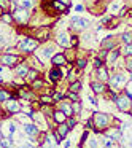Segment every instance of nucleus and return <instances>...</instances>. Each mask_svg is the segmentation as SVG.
I'll list each match as a JSON object with an SVG mask.
<instances>
[{
  "label": "nucleus",
  "instance_id": "obj_1",
  "mask_svg": "<svg viewBox=\"0 0 132 148\" xmlns=\"http://www.w3.org/2000/svg\"><path fill=\"white\" fill-rule=\"evenodd\" d=\"M38 45L40 43L37 42L35 38H32V37H24V38H21V42L18 43V49L26 53V54H32V53L38 48Z\"/></svg>",
  "mask_w": 132,
  "mask_h": 148
},
{
  "label": "nucleus",
  "instance_id": "obj_2",
  "mask_svg": "<svg viewBox=\"0 0 132 148\" xmlns=\"http://www.w3.org/2000/svg\"><path fill=\"white\" fill-rule=\"evenodd\" d=\"M19 62H23V58L13 53H7V54L0 56V64H3L5 67H16Z\"/></svg>",
  "mask_w": 132,
  "mask_h": 148
},
{
  "label": "nucleus",
  "instance_id": "obj_3",
  "mask_svg": "<svg viewBox=\"0 0 132 148\" xmlns=\"http://www.w3.org/2000/svg\"><path fill=\"white\" fill-rule=\"evenodd\" d=\"M11 14H13V19L16 21V23L23 24V26L29 24V21H30V13H29V10H23V8H18V10H14Z\"/></svg>",
  "mask_w": 132,
  "mask_h": 148
},
{
  "label": "nucleus",
  "instance_id": "obj_4",
  "mask_svg": "<svg viewBox=\"0 0 132 148\" xmlns=\"http://www.w3.org/2000/svg\"><path fill=\"white\" fill-rule=\"evenodd\" d=\"M49 35H51V27L49 26H42V27H38V29L35 30L34 38H35L38 43H45V42L49 40Z\"/></svg>",
  "mask_w": 132,
  "mask_h": 148
},
{
  "label": "nucleus",
  "instance_id": "obj_5",
  "mask_svg": "<svg viewBox=\"0 0 132 148\" xmlns=\"http://www.w3.org/2000/svg\"><path fill=\"white\" fill-rule=\"evenodd\" d=\"M92 119L96 123V127H107L110 123V116L107 113H94Z\"/></svg>",
  "mask_w": 132,
  "mask_h": 148
},
{
  "label": "nucleus",
  "instance_id": "obj_6",
  "mask_svg": "<svg viewBox=\"0 0 132 148\" xmlns=\"http://www.w3.org/2000/svg\"><path fill=\"white\" fill-rule=\"evenodd\" d=\"M56 45L62 46V48H70L72 46V40L70 37H68L67 32H61L56 35Z\"/></svg>",
  "mask_w": 132,
  "mask_h": 148
},
{
  "label": "nucleus",
  "instance_id": "obj_7",
  "mask_svg": "<svg viewBox=\"0 0 132 148\" xmlns=\"http://www.w3.org/2000/svg\"><path fill=\"white\" fill-rule=\"evenodd\" d=\"M129 97L126 96H121V97H116V107H118L119 110H121V112H129V110H131V102H129Z\"/></svg>",
  "mask_w": 132,
  "mask_h": 148
},
{
  "label": "nucleus",
  "instance_id": "obj_8",
  "mask_svg": "<svg viewBox=\"0 0 132 148\" xmlns=\"http://www.w3.org/2000/svg\"><path fill=\"white\" fill-rule=\"evenodd\" d=\"M51 64H54V67H62V65L67 64V59H65L64 53H56L51 58Z\"/></svg>",
  "mask_w": 132,
  "mask_h": 148
},
{
  "label": "nucleus",
  "instance_id": "obj_9",
  "mask_svg": "<svg viewBox=\"0 0 132 148\" xmlns=\"http://www.w3.org/2000/svg\"><path fill=\"white\" fill-rule=\"evenodd\" d=\"M124 81H126V78L122 77L121 73H116V75H113V77L110 78V86L115 88V89H116V88L121 86V84L124 83ZM115 89H111V91H115Z\"/></svg>",
  "mask_w": 132,
  "mask_h": 148
},
{
  "label": "nucleus",
  "instance_id": "obj_10",
  "mask_svg": "<svg viewBox=\"0 0 132 148\" xmlns=\"http://www.w3.org/2000/svg\"><path fill=\"white\" fill-rule=\"evenodd\" d=\"M14 70H16V75L19 78H26L27 72H29V65H27V62H19Z\"/></svg>",
  "mask_w": 132,
  "mask_h": 148
},
{
  "label": "nucleus",
  "instance_id": "obj_11",
  "mask_svg": "<svg viewBox=\"0 0 132 148\" xmlns=\"http://www.w3.org/2000/svg\"><path fill=\"white\" fill-rule=\"evenodd\" d=\"M119 54H121V49H110L108 51V56H107V59H105V62L107 64H115L116 62V59L119 58Z\"/></svg>",
  "mask_w": 132,
  "mask_h": 148
},
{
  "label": "nucleus",
  "instance_id": "obj_12",
  "mask_svg": "<svg viewBox=\"0 0 132 148\" xmlns=\"http://www.w3.org/2000/svg\"><path fill=\"white\" fill-rule=\"evenodd\" d=\"M53 56H54V46H53V45L45 46V48L40 51V58H42V59H51Z\"/></svg>",
  "mask_w": 132,
  "mask_h": 148
},
{
  "label": "nucleus",
  "instance_id": "obj_13",
  "mask_svg": "<svg viewBox=\"0 0 132 148\" xmlns=\"http://www.w3.org/2000/svg\"><path fill=\"white\" fill-rule=\"evenodd\" d=\"M48 75H49V80L51 81H59L62 77H64V73H62V70L59 67H53Z\"/></svg>",
  "mask_w": 132,
  "mask_h": 148
},
{
  "label": "nucleus",
  "instance_id": "obj_14",
  "mask_svg": "<svg viewBox=\"0 0 132 148\" xmlns=\"http://www.w3.org/2000/svg\"><path fill=\"white\" fill-rule=\"evenodd\" d=\"M7 108H8V112H10V113H19L21 112L19 102H16V100H10V99L7 100Z\"/></svg>",
  "mask_w": 132,
  "mask_h": 148
},
{
  "label": "nucleus",
  "instance_id": "obj_15",
  "mask_svg": "<svg viewBox=\"0 0 132 148\" xmlns=\"http://www.w3.org/2000/svg\"><path fill=\"white\" fill-rule=\"evenodd\" d=\"M97 78H99L102 83L110 78V77H108V69H107V65H102V67L97 69Z\"/></svg>",
  "mask_w": 132,
  "mask_h": 148
},
{
  "label": "nucleus",
  "instance_id": "obj_16",
  "mask_svg": "<svg viewBox=\"0 0 132 148\" xmlns=\"http://www.w3.org/2000/svg\"><path fill=\"white\" fill-rule=\"evenodd\" d=\"M115 46H116V40L113 38V37H107L105 40L102 42V49H115Z\"/></svg>",
  "mask_w": 132,
  "mask_h": 148
},
{
  "label": "nucleus",
  "instance_id": "obj_17",
  "mask_svg": "<svg viewBox=\"0 0 132 148\" xmlns=\"http://www.w3.org/2000/svg\"><path fill=\"white\" fill-rule=\"evenodd\" d=\"M91 89L94 91V94H102L105 91V86L102 81H91Z\"/></svg>",
  "mask_w": 132,
  "mask_h": 148
},
{
  "label": "nucleus",
  "instance_id": "obj_18",
  "mask_svg": "<svg viewBox=\"0 0 132 148\" xmlns=\"http://www.w3.org/2000/svg\"><path fill=\"white\" fill-rule=\"evenodd\" d=\"M0 21H2V23H5L7 26H11L14 19H13V14H11V13H8V11H5V13H2V14H0Z\"/></svg>",
  "mask_w": 132,
  "mask_h": 148
},
{
  "label": "nucleus",
  "instance_id": "obj_19",
  "mask_svg": "<svg viewBox=\"0 0 132 148\" xmlns=\"http://www.w3.org/2000/svg\"><path fill=\"white\" fill-rule=\"evenodd\" d=\"M61 112H64V115L67 116V118L73 115V108H72V105L67 102H61Z\"/></svg>",
  "mask_w": 132,
  "mask_h": 148
},
{
  "label": "nucleus",
  "instance_id": "obj_20",
  "mask_svg": "<svg viewBox=\"0 0 132 148\" xmlns=\"http://www.w3.org/2000/svg\"><path fill=\"white\" fill-rule=\"evenodd\" d=\"M53 118H54V121L57 123V124H61V123H65V119H67V116L64 115V112H61V110H57V112L53 113Z\"/></svg>",
  "mask_w": 132,
  "mask_h": 148
},
{
  "label": "nucleus",
  "instance_id": "obj_21",
  "mask_svg": "<svg viewBox=\"0 0 132 148\" xmlns=\"http://www.w3.org/2000/svg\"><path fill=\"white\" fill-rule=\"evenodd\" d=\"M24 131H26V134H29V135H37L40 132V129L37 127L35 124H26L24 126Z\"/></svg>",
  "mask_w": 132,
  "mask_h": 148
},
{
  "label": "nucleus",
  "instance_id": "obj_22",
  "mask_svg": "<svg viewBox=\"0 0 132 148\" xmlns=\"http://www.w3.org/2000/svg\"><path fill=\"white\" fill-rule=\"evenodd\" d=\"M68 131H70V127H68V126L65 124V123H61V124H59V127H57V132L61 134V137H62V138H64L65 135L68 134Z\"/></svg>",
  "mask_w": 132,
  "mask_h": 148
},
{
  "label": "nucleus",
  "instance_id": "obj_23",
  "mask_svg": "<svg viewBox=\"0 0 132 148\" xmlns=\"http://www.w3.org/2000/svg\"><path fill=\"white\" fill-rule=\"evenodd\" d=\"M26 78H27L29 81L37 80V78H38V70H37V69H29V72H27V75H26Z\"/></svg>",
  "mask_w": 132,
  "mask_h": 148
},
{
  "label": "nucleus",
  "instance_id": "obj_24",
  "mask_svg": "<svg viewBox=\"0 0 132 148\" xmlns=\"http://www.w3.org/2000/svg\"><path fill=\"white\" fill-rule=\"evenodd\" d=\"M121 40L124 45H132V32H124L121 35Z\"/></svg>",
  "mask_w": 132,
  "mask_h": 148
},
{
  "label": "nucleus",
  "instance_id": "obj_25",
  "mask_svg": "<svg viewBox=\"0 0 132 148\" xmlns=\"http://www.w3.org/2000/svg\"><path fill=\"white\" fill-rule=\"evenodd\" d=\"M32 7V0H19V8L23 10H29Z\"/></svg>",
  "mask_w": 132,
  "mask_h": 148
},
{
  "label": "nucleus",
  "instance_id": "obj_26",
  "mask_svg": "<svg viewBox=\"0 0 132 148\" xmlns=\"http://www.w3.org/2000/svg\"><path fill=\"white\" fill-rule=\"evenodd\" d=\"M10 7H11V0H0V10L2 11H7Z\"/></svg>",
  "mask_w": 132,
  "mask_h": 148
},
{
  "label": "nucleus",
  "instance_id": "obj_27",
  "mask_svg": "<svg viewBox=\"0 0 132 148\" xmlns=\"http://www.w3.org/2000/svg\"><path fill=\"white\" fill-rule=\"evenodd\" d=\"M70 91H73V92H80V89H81V83L80 81H72V84H70V88H68Z\"/></svg>",
  "mask_w": 132,
  "mask_h": 148
},
{
  "label": "nucleus",
  "instance_id": "obj_28",
  "mask_svg": "<svg viewBox=\"0 0 132 148\" xmlns=\"http://www.w3.org/2000/svg\"><path fill=\"white\" fill-rule=\"evenodd\" d=\"M8 99H11L10 92H7L5 89H0V102H7Z\"/></svg>",
  "mask_w": 132,
  "mask_h": 148
},
{
  "label": "nucleus",
  "instance_id": "obj_29",
  "mask_svg": "<svg viewBox=\"0 0 132 148\" xmlns=\"http://www.w3.org/2000/svg\"><path fill=\"white\" fill-rule=\"evenodd\" d=\"M2 148H13V140L11 137H7L2 140Z\"/></svg>",
  "mask_w": 132,
  "mask_h": 148
},
{
  "label": "nucleus",
  "instance_id": "obj_30",
  "mask_svg": "<svg viewBox=\"0 0 132 148\" xmlns=\"http://www.w3.org/2000/svg\"><path fill=\"white\" fill-rule=\"evenodd\" d=\"M40 100H42L45 105H53V103H54V100H53L51 96H42V97H40Z\"/></svg>",
  "mask_w": 132,
  "mask_h": 148
},
{
  "label": "nucleus",
  "instance_id": "obj_31",
  "mask_svg": "<svg viewBox=\"0 0 132 148\" xmlns=\"http://www.w3.org/2000/svg\"><path fill=\"white\" fill-rule=\"evenodd\" d=\"M77 69H80V70H83L84 67H86V64H88V61L86 59H83V58H80V59H77Z\"/></svg>",
  "mask_w": 132,
  "mask_h": 148
},
{
  "label": "nucleus",
  "instance_id": "obj_32",
  "mask_svg": "<svg viewBox=\"0 0 132 148\" xmlns=\"http://www.w3.org/2000/svg\"><path fill=\"white\" fill-rule=\"evenodd\" d=\"M80 69H73V70H70V73H68V78H70V81H77L78 75H80Z\"/></svg>",
  "mask_w": 132,
  "mask_h": 148
},
{
  "label": "nucleus",
  "instance_id": "obj_33",
  "mask_svg": "<svg viewBox=\"0 0 132 148\" xmlns=\"http://www.w3.org/2000/svg\"><path fill=\"white\" fill-rule=\"evenodd\" d=\"M70 26L73 27V29H81L80 27V18H77V16H73L70 19Z\"/></svg>",
  "mask_w": 132,
  "mask_h": 148
},
{
  "label": "nucleus",
  "instance_id": "obj_34",
  "mask_svg": "<svg viewBox=\"0 0 132 148\" xmlns=\"http://www.w3.org/2000/svg\"><path fill=\"white\" fill-rule=\"evenodd\" d=\"M121 53L124 56H132V45H124L121 49Z\"/></svg>",
  "mask_w": 132,
  "mask_h": 148
},
{
  "label": "nucleus",
  "instance_id": "obj_35",
  "mask_svg": "<svg viewBox=\"0 0 132 148\" xmlns=\"http://www.w3.org/2000/svg\"><path fill=\"white\" fill-rule=\"evenodd\" d=\"M43 86V80H40V78H37V80L32 81V88L34 89H38V88Z\"/></svg>",
  "mask_w": 132,
  "mask_h": 148
},
{
  "label": "nucleus",
  "instance_id": "obj_36",
  "mask_svg": "<svg viewBox=\"0 0 132 148\" xmlns=\"http://www.w3.org/2000/svg\"><path fill=\"white\" fill-rule=\"evenodd\" d=\"M107 56H108V49H100V51H99V54H97V58H99V59H102V61H105V59H107Z\"/></svg>",
  "mask_w": 132,
  "mask_h": 148
},
{
  "label": "nucleus",
  "instance_id": "obj_37",
  "mask_svg": "<svg viewBox=\"0 0 132 148\" xmlns=\"http://www.w3.org/2000/svg\"><path fill=\"white\" fill-rule=\"evenodd\" d=\"M65 124H67L68 126V127H75V124H77V121H75V119L73 118H72V116H68V118L67 119H65Z\"/></svg>",
  "mask_w": 132,
  "mask_h": 148
},
{
  "label": "nucleus",
  "instance_id": "obj_38",
  "mask_svg": "<svg viewBox=\"0 0 132 148\" xmlns=\"http://www.w3.org/2000/svg\"><path fill=\"white\" fill-rule=\"evenodd\" d=\"M126 69L129 72L132 70V56H126Z\"/></svg>",
  "mask_w": 132,
  "mask_h": 148
},
{
  "label": "nucleus",
  "instance_id": "obj_39",
  "mask_svg": "<svg viewBox=\"0 0 132 148\" xmlns=\"http://www.w3.org/2000/svg\"><path fill=\"white\" fill-rule=\"evenodd\" d=\"M80 27L81 29H88L89 27V21L84 19V18H80Z\"/></svg>",
  "mask_w": 132,
  "mask_h": 148
},
{
  "label": "nucleus",
  "instance_id": "obj_40",
  "mask_svg": "<svg viewBox=\"0 0 132 148\" xmlns=\"http://www.w3.org/2000/svg\"><path fill=\"white\" fill-rule=\"evenodd\" d=\"M72 108H73V113L77 112V113H80L81 112V103H80V100H77V102H73V105H72Z\"/></svg>",
  "mask_w": 132,
  "mask_h": 148
},
{
  "label": "nucleus",
  "instance_id": "obj_41",
  "mask_svg": "<svg viewBox=\"0 0 132 148\" xmlns=\"http://www.w3.org/2000/svg\"><path fill=\"white\" fill-rule=\"evenodd\" d=\"M121 7V5L118 3V2H113L111 5H110V13H116V11H118V8Z\"/></svg>",
  "mask_w": 132,
  "mask_h": 148
},
{
  "label": "nucleus",
  "instance_id": "obj_42",
  "mask_svg": "<svg viewBox=\"0 0 132 148\" xmlns=\"http://www.w3.org/2000/svg\"><path fill=\"white\" fill-rule=\"evenodd\" d=\"M68 99H70L72 102H77V100H78V92H73V91H70V92H68Z\"/></svg>",
  "mask_w": 132,
  "mask_h": 148
},
{
  "label": "nucleus",
  "instance_id": "obj_43",
  "mask_svg": "<svg viewBox=\"0 0 132 148\" xmlns=\"http://www.w3.org/2000/svg\"><path fill=\"white\" fill-rule=\"evenodd\" d=\"M53 137H54L56 143H61V142H62V137H61V134H59L57 131H54V132H53Z\"/></svg>",
  "mask_w": 132,
  "mask_h": 148
},
{
  "label": "nucleus",
  "instance_id": "obj_44",
  "mask_svg": "<svg viewBox=\"0 0 132 148\" xmlns=\"http://www.w3.org/2000/svg\"><path fill=\"white\" fill-rule=\"evenodd\" d=\"M102 62H103V61H102V59H99V58H96V59H94V67H96V69H99V67H102V65H103V64H102Z\"/></svg>",
  "mask_w": 132,
  "mask_h": 148
},
{
  "label": "nucleus",
  "instance_id": "obj_45",
  "mask_svg": "<svg viewBox=\"0 0 132 148\" xmlns=\"http://www.w3.org/2000/svg\"><path fill=\"white\" fill-rule=\"evenodd\" d=\"M53 100H62L64 99V96H62V94H59V92H56V94H53Z\"/></svg>",
  "mask_w": 132,
  "mask_h": 148
},
{
  "label": "nucleus",
  "instance_id": "obj_46",
  "mask_svg": "<svg viewBox=\"0 0 132 148\" xmlns=\"http://www.w3.org/2000/svg\"><path fill=\"white\" fill-rule=\"evenodd\" d=\"M86 127H88V129H92V127H94V119H92V118H91L89 121L86 123Z\"/></svg>",
  "mask_w": 132,
  "mask_h": 148
},
{
  "label": "nucleus",
  "instance_id": "obj_47",
  "mask_svg": "<svg viewBox=\"0 0 132 148\" xmlns=\"http://www.w3.org/2000/svg\"><path fill=\"white\" fill-rule=\"evenodd\" d=\"M89 148H97V140H94V138H92V140L89 142Z\"/></svg>",
  "mask_w": 132,
  "mask_h": 148
},
{
  "label": "nucleus",
  "instance_id": "obj_48",
  "mask_svg": "<svg viewBox=\"0 0 132 148\" xmlns=\"http://www.w3.org/2000/svg\"><path fill=\"white\" fill-rule=\"evenodd\" d=\"M110 21H111V18H110V16H105V18H102V24H108Z\"/></svg>",
  "mask_w": 132,
  "mask_h": 148
},
{
  "label": "nucleus",
  "instance_id": "obj_49",
  "mask_svg": "<svg viewBox=\"0 0 132 148\" xmlns=\"http://www.w3.org/2000/svg\"><path fill=\"white\" fill-rule=\"evenodd\" d=\"M5 42H7V37H5L3 34H0V45H3Z\"/></svg>",
  "mask_w": 132,
  "mask_h": 148
},
{
  "label": "nucleus",
  "instance_id": "obj_50",
  "mask_svg": "<svg viewBox=\"0 0 132 148\" xmlns=\"http://www.w3.org/2000/svg\"><path fill=\"white\" fill-rule=\"evenodd\" d=\"M59 2H62L65 7H70V3H72V0H59Z\"/></svg>",
  "mask_w": 132,
  "mask_h": 148
},
{
  "label": "nucleus",
  "instance_id": "obj_51",
  "mask_svg": "<svg viewBox=\"0 0 132 148\" xmlns=\"http://www.w3.org/2000/svg\"><path fill=\"white\" fill-rule=\"evenodd\" d=\"M19 148H34V145L32 143H24V145H21Z\"/></svg>",
  "mask_w": 132,
  "mask_h": 148
},
{
  "label": "nucleus",
  "instance_id": "obj_52",
  "mask_svg": "<svg viewBox=\"0 0 132 148\" xmlns=\"http://www.w3.org/2000/svg\"><path fill=\"white\" fill-rule=\"evenodd\" d=\"M89 102H91V103H94V105H96V103H97V102H96V99H94V97H89Z\"/></svg>",
  "mask_w": 132,
  "mask_h": 148
},
{
  "label": "nucleus",
  "instance_id": "obj_53",
  "mask_svg": "<svg viewBox=\"0 0 132 148\" xmlns=\"http://www.w3.org/2000/svg\"><path fill=\"white\" fill-rule=\"evenodd\" d=\"M77 11H83V7H81V5H77Z\"/></svg>",
  "mask_w": 132,
  "mask_h": 148
},
{
  "label": "nucleus",
  "instance_id": "obj_54",
  "mask_svg": "<svg viewBox=\"0 0 132 148\" xmlns=\"http://www.w3.org/2000/svg\"><path fill=\"white\" fill-rule=\"evenodd\" d=\"M0 53H2V45H0Z\"/></svg>",
  "mask_w": 132,
  "mask_h": 148
},
{
  "label": "nucleus",
  "instance_id": "obj_55",
  "mask_svg": "<svg viewBox=\"0 0 132 148\" xmlns=\"http://www.w3.org/2000/svg\"><path fill=\"white\" fill-rule=\"evenodd\" d=\"M48 148H54V147H51V145H49V147H48Z\"/></svg>",
  "mask_w": 132,
  "mask_h": 148
},
{
  "label": "nucleus",
  "instance_id": "obj_56",
  "mask_svg": "<svg viewBox=\"0 0 132 148\" xmlns=\"http://www.w3.org/2000/svg\"><path fill=\"white\" fill-rule=\"evenodd\" d=\"M131 78H132V70H131Z\"/></svg>",
  "mask_w": 132,
  "mask_h": 148
},
{
  "label": "nucleus",
  "instance_id": "obj_57",
  "mask_svg": "<svg viewBox=\"0 0 132 148\" xmlns=\"http://www.w3.org/2000/svg\"><path fill=\"white\" fill-rule=\"evenodd\" d=\"M0 116H2V110H0Z\"/></svg>",
  "mask_w": 132,
  "mask_h": 148
},
{
  "label": "nucleus",
  "instance_id": "obj_58",
  "mask_svg": "<svg viewBox=\"0 0 132 148\" xmlns=\"http://www.w3.org/2000/svg\"><path fill=\"white\" fill-rule=\"evenodd\" d=\"M103 148H107V147H103Z\"/></svg>",
  "mask_w": 132,
  "mask_h": 148
}]
</instances>
